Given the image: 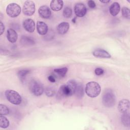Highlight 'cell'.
I'll return each mask as SVG.
<instances>
[{"label":"cell","instance_id":"cell-1","mask_svg":"<svg viewBox=\"0 0 130 130\" xmlns=\"http://www.w3.org/2000/svg\"><path fill=\"white\" fill-rule=\"evenodd\" d=\"M77 84L75 80H69L66 84L62 85L60 87L58 91V95L61 97L72 96L75 93Z\"/></svg>","mask_w":130,"mask_h":130},{"label":"cell","instance_id":"cell-2","mask_svg":"<svg viewBox=\"0 0 130 130\" xmlns=\"http://www.w3.org/2000/svg\"><path fill=\"white\" fill-rule=\"evenodd\" d=\"M101 88L100 84L94 81L87 83L85 86V93L90 98L98 96L101 92Z\"/></svg>","mask_w":130,"mask_h":130},{"label":"cell","instance_id":"cell-3","mask_svg":"<svg viewBox=\"0 0 130 130\" xmlns=\"http://www.w3.org/2000/svg\"><path fill=\"white\" fill-rule=\"evenodd\" d=\"M102 101L104 105L107 107H113L116 102V98L113 91L110 89H106L103 95Z\"/></svg>","mask_w":130,"mask_h":130},{"label":"cell","instance_id":"cell-4","mask_svg":"<svg viewBox=\"0 0 130 130\" xmlns=\"http://www.w3.org/2000/svg\"><path fill=\"white\" fill-rule=\"evenodd\" d=\"M5 94L7 100L14 105H18L21 103V96L18 92L15 90H7L5 92Z\"/></svg>","mask_w":130,"mask_h":130},{"label":"cell","instance_id":"cell-5","mask_svg":"<svg viewBox=\"0 0 130 130\" xmlns=\"http://www.w3.org/2000/svg\"><path fill=\"white\" fill-rule=\"evenodd\" d=\"M29 89L31 92L36 96H40L44 91V87L41 82L36 80H32L29 84Z\"/></svg>","mask_w":130,"mask_h":130},{"label":"cell","instance_id":"cell-6","mask_svg":"<svg viewBox=\"0 0 130 130\" xmlns=\"http://www.w3.org/2000/svg\"><path fill=\"white\" fill-rule=\"evenodd\" d=\"M20 6L16 3H10L6 8L7 14L12 18L17 17L20 14Z\"/></svg>","mask_w":130,"mask_h":130},{"label":"cell","instance_id":"cell-7","mask_svg":"<svg viewBox=\"0 0 130 130\" xmlns=\"http://www.w3.org/2000/svg\"><path fill=\"white\" fill-rule=\"evenodd\" d=\"M22 11L26 16H31L35 12V5L32 1H26L23 5Z\"/></svg>","mask_w":130,"mask_h":130},{"label":"cell","instance_id":"cell-8","mask_svg":"<svg viewBox=\"0 0 130 130\" xmlns=\"http://www.w3.org/2000/svg\"><path fill=\"white\" fill-rule=\"evenodd\" d=\"M87 9L84 4L81 3H77L74 7V12L78 17H83L86 14Z\"/></svg>","mask_w":130,"mask_h":130},{"label":"cell","instance_id":"cell-9","mask_svg":"<svg viewBox=\"0 0 130 130\" xmlns=\"http://www.w3.org/2000/svg\"><path fill=\"white\" fill-rule=\"evenodd\" d=\"M118 109L122 114L129 113V102L127 99H123L119 101L118 106Z\"/></svg>","mask_w":130,"mask_h":130},{"label":"cell","instance_id":"cell-10","mask_svg":"<svg viewBox=\"0 0 130 130\" xmlns=\"http://www.w3.org/2000/svg\"><path fill=\"white\" fill-rule=\"evenodd\" d=\"M38 13L40 16L44 19H48L51 15L50 9L46 5L41 6L38 10Z\"/></svg>","mask_w":130,"mask_h":130},{"label":"cell","instance_id":"cell-11","mask_svg":"<svg viewBox=\"0 0 130 130\" xmlns=\"http://www.w3.org/2000/svg\"><path fill=\"white\" fill-rule=\"evenodd\" d=\"M23 27L28 32H32L35 29V23L32 19L28 18L23 21Z\"/></svg>","mask_w":130,"mask_h":130},{"label":"cell","instance_id":"cell-12","mask_svg":"<svg viewBox=\"0 0 130 130\" xmlns=\"http://www.w3.org/2000/svg\"><path fill=\"white\" fill-rule=\"evenodd\" d=\"M92 54L96 57L102 58H109L111 57L110 53L102 49H98L94 50L92 52Z\"/></svg>","mask_w":130,"mask_h":130},{"label":"cell","instance_id":"cell-13","mask_svg":"<svg viewBox=\"0 0 130 130\" xmlns=\"http://www.w3.org/2000/svg\"><path fill=\"white\" fill-rule=\"evenodd\" d=\"M37 30L40 35H45L48 32V27L45 22L38 21L37 22Z\"/></svg>","mask_w":130,"mask_h":130},{"label":"cell","instance_id":"cell-14","mask_svg":"<svg viewBox=\"0 0 130 130\" xmlns=\"http://www.w3.org/2000/svg\"><path fill=\"white\" fill-rule=\"evenodd\" d=\"M70 25L68 22H62L60 23L57 26L56 29L57 32L60 35H64L69 30Z\"/></svg>","mask_w":130,"mask_h":130},{"label":"cell","instance_id":"cell-15","mask_svg":"<svg viewBox=\"0 0 130 130\" xmlns=\"http://www.w3.org/2000/svg\"><path fill=\"white\" fill-rule=\"evenodd\" d=\"M7 38L10 42L12 43H15L18 39L17 33L13 28H9L7 30Z\"/></svg>","mask_w":130,"mask_h":130},{"label":"cell","instance_id":"cell-16","mask_svg":"<svg viewBox=\"0 0 130 130\" xmlns=\"http://www.w3.org/2000/svg\"><path fill=\"white\" fill-rule=\"evenodd\" d=\"M63 5V2L61 0H53L51 1L50 6L53 11H59L62 9Z\"/></svg>","mask_w":130,"mask_h":130},{"label":"cell","instance_id":"cell-17","mask_svg":"<svg viewBox=\"0 0 130 130\" xmlns=\"http://www.w3.org/2000/svg\"><path fill=\"white\" fill-rule=\"evenodd\" d=\"M20 43L25 46L33 45L35 43L34 40L31 37L27 36H22L20 39Z\"/></svg>","mask_w":130,"mask_h":130},{"label":"cell","instance_id":"cell-18","mask_svg":"<svg viewBox=\"0 0 130 130\" xmlns=\"http://www.w3.org/2000/svg\"><path fill=\"white\" fill-rule=\"evenodd\" d=\"M120 10V6L118 3L114 2L109 7L110 13L113 16H115L117 15Z\"/></svg>","mask_w":130,"mask_h":130},{"label":"cell","instance_id":"cell-19","mask_svg":"<svg viewBox=\"0 0 130 130\" xmlns=\"http://www.w3.org/2000/svg\"><path fill=\"white\" fill-rule=\"evenodd\" d=\"M30 70L27 69H23L19 70L17 73V76L21 82H24L25 80L26 76L29 73Z\"/></svg>","mask_w":130,"mask_h":130},{"label":"cell","instance_id":"cell-20","mask_svg":"<svg viewBox=\"0 0 130 130\" xmlns=\"http://www.w3.org/2000/svg\"><path fill=\"white\" fill-rule=\"evenodd\" d=\"M121 122L125 126L129 127L130 124V119H129V113L122 114L121 118Z\"/></svg>","mask_w":130,"mask_h":130},{"label":"cell","instance_id":"cell-21","mask_svg":"<svg viewBox=\"0 0 130 130\" xmlns=\"http://www.w3.org/2000/svg\"><path fill=\"white\" fill-rule=\"evenodd\" d=\"M76 96L78 98H82V96L84 94V91H83V86L80 84V83H77L76 88L75 89V93H74Z\"/></svg>","mask_w":130,"mask_h":130},{"label":"cell","instance_id":"cell-22","mask_svg":"<svg viewBox=\"0 0 130 130\" xmlns=\"http://www.w3.org/2000/svg\"><path fill=\"white\" fill-rule=\"evenodd\" d=\"M10 122L9 120L4 116H0V127L3 128H6L9 126Z\"/></svg>","mask_w":130,"mask_h":130},{"label":"cell","instance_id":"cell-23","mask_svg":"<svg viewBox=\"0 0 130 130\" xmlns=\"http://www.w3.org/2000/svg\"><path fill=\"white\" fill-rule=\"evenodd\" d=\"M68 71L67 68H62L59 69H55L54 70V72L58 74L60 77H63L66 76L67 72Z\"/></svg>","mask_w":130,"mask_h":130},{"label":"cell","instance_id":"cell-24","mask_svg":"<svg viewBox=\"0 0 130 130\" xmlns=\"http://www.w3.org/2000/svg\"><path fill=\"white\" fill-rule=\"evenodd\" d=\"M63 16L67 18H70L72 15V10L69 7H66L64 8L62 13Z\"/></svg>","mask_w":130,"mask_h":130},{"label":"cell","instance_id":"cell-25","mask_svg":"<svg viewBox=\"0 0 130 130\" xmlns=\"http://www.w3.org/2000/svg\"><path fill=\"white\" fill-rule=\"evenodd\" d=\"M121 12L123 17L127 19H130V10L128 8L123 7L121 9Z\"/></svg>","mask_w":130,"mask_h":130},{"label":"cell","instance_id":"cell-26","mask_svg":"<svg viewBox=\"0 0 130 130\" xmlns=\"http://www.w3.org/2000/svg\"><path fill=\"white\" fill-rule=\"evenodd\" d=\"M9 113V108L5 105H0V115H7Z\"/></svg>","mask_w":130,"mask_h":130},{"label":"cell","instance_id":"cell-27","mask_svg":"<svg viewBox=\"0 0 130 130\" xmlns=\"http://www.w3.org/2000/svg\"><path fill=\"white\" fill-rule=\"evenodd\" d=\"M45 92L47 96L51 97L53 96L55 94V90L51 87H48L45 89Z\"/></svg>","mask_w":130,"mask_h":130},{"label":"cell","instance_id":"cell-28","mask_svg":"<svg viewBox=\"0 0 130 130\" xmlns=\"http://www.w3.org/2000/svg\"><path fill=\"white\" fill-rule=\"evenodd\" d=\"M94 73L95 74V75H98V76H100L104 74V71L103 69L100 68H96L94 70Z\"/></svg>","mask_w":130,"mask_h":130},{"label":"cell","instance_id":"cell-29","mask_svg":"<svg viewBox=\"0 0 130 130\" xmlns=\"http://www.w3.org/2000/svg\"><path fill=\"white\" fill-rule=\"evenodd\" d=\"M87 4H88V7L89 8H90L91 9H93L96 7V4H95V2L92 0L88 1L87 2Z\"/></svg>","mask_w":130,"mask_h":130},{"label":"cell","instance_id":"cell-30","mask_svg":"<svg viewBox=\"0 0 130 130\" xmlns=\"http://www.w3.org/2000/svg\"><path fill=\"white\" fill-rule=\"evenodd\" d=\"M0 28H1L0 35H2L5 30V26L2 21H1L0 22Z\"/></svg>","mask_w":130,"mask_h":130},{"label":"cell","instance_id":"cell-31","mask_svg":"<svg viewBox=\"0 0 130 130\" xmlns=\"http://www.w3.org/2000/svg\"><path fill=\"white\" fill-rule=\"evenodd\" d=\"M48 79L49 81H50L51 82H55V79L54 78V77L52 76V75H50L48 77Z\"/></svg>","mask_w":130,"mask_h":130},{"label":"cell","instance_id":"cell-32","mask_svg":"<svg viewBox=\"0 0 130 130\" xmlns=\"http://www.w3.org/2000/svg\"><path fill=\"white\" fill-rule=\"evenodd\" d=\"M100 2L102 3H104V4H107V3H108L109 2H110V0H108V1H106V0H103V1H101V0H100Z\"/></svg>","mask_w":130,"mask_h":130},{"label":"cell","instance_id":"cell-33","mask_svg":"<svg viewBox=\"0 0 130 130\" xmlns=\"http://www.w3.org/2000/svg\"><path fill=\"white\" fill-rule=\"evenodd\" d=\"M76 17H75L73 19H72V22L73 23H75L76 22Z\"/></svg>","mask_w":130,"mask_h":130}]
</instances>
